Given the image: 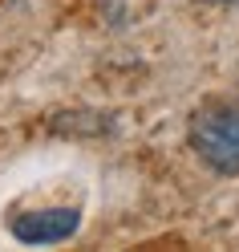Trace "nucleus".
Wrapping results in <instances>:
<instances>
[{
	"label": "nucleus",
	"mask_w": 239,
	"mask_h": 252,
	"mask_svg": "<svg viewBox=\"0 0 239 252\" xmlns=\"http://www.w3.org/2000/svg\"><path fill=\"white\" fill-rule=\"evenodd\" d=\"M190 147L207 167L239 175V106H207L190 118Z\"/></svg>",
	"instance_id": "nucleus-1"
},
{
	"label": "nucleus",
	"mask_w": 239,
	"mask_h": 252,
	"mask_svg": "<svg viewBox=\"0 0 239 252\" xmlns=\"http://www.w3.org/2000/svg\"><path fill=\"white\" fill-rule=\"evenodd\" d=\"M81 228V212L77 208H53V212H33L12 220V236L25 244H61Z\"/></svg>",
	"instance_id": "nucleus-2"
}]
</instances>
